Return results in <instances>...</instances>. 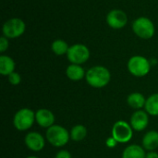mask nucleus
Returning <instances> with one entry per match:
<instances>
[{"mask_svg":"<svg viewBox=\"0 0 158 158\" xmlns=\"http://www.w3.org/2000/svg\"><path fill=\"white\" fill-rule=\"evenodd\" d=\"M85 80L91 87L99 89L106 87L109 83L111 73L104 66H94L87 70Z\"/></svg>","mask_w":158,"mask_h":158,"instance_id":"nucleus-1","label":"nucleus"},{"mask_svg":"<svg viewBox=\"0 0 158 158\" xmlns=\"http://www.w3.org/2000/svg\"><path fill=\"white\" fill-rule=\"evenodd\" d=\"M45 138L51 145L55 147H63L69 143L70 134L64 127L53 125L46 130Z\"/></svg>","mask_w":158,"mask_h":158,"instance_id":"nucleus-2","label":"nucleus"},{"mask_svg":"<svg viewBox=\"0 0 158 158\" xmlns=\"http://www.w3.org/2000/svg\"><path fill=\"white\" fill-rule=\"evenodd\" d=\"M35 122V113L30 108H21L13 118V125L19 131H28Z\"/></svg>","mask_w":158,"mask_h":158,"instance_id":"nucleus-3","label":"nucleus"},{"mask_svg":"<svg viewBox=\"0 0 158 158\" xmlns=\"http://www.w3.org/2000/svg\"><path fill=\"white\" fill-rule=\"evenodd\" d=\"M128 69L135 77H144L150 72L151 63L143 56H133L128 61Z\"/></svg>","mask_w":158,"mask_h":158,"instance_id":"nucleus-4","label":"nucleus"},{"mask_svg":"<svg viewBox=\"0 0 158 158\" xmlns=\"http://www.w3.org/2000/svg\"><path fill=\"white\" fill-rule=\"evenodd\" d=\"M132 31L133 32L142 39H151L155 35V24L154 22L146 18L140 17L136 19L132 23Z\"/></svg>","mask_w":158,"mask_h":158,"instance_id":"nucleus-5","label":"nucleus"},{"mask_svg":"<svg viewBox=\"0 0 158 158\" xmlns=\"http://www.w3.org/2000/svg\"><path fill=\"white\" fill-rule=\"evenodd\" d=\"M111 135L118 143H126L131 140L133 129L128 122L124 120H118L113 125Z\"/></svg>","mask_w":158,"mask_h":158,"instance_id":"nucleus-6","label":"nucleus"},{"mask_svg":"<svg viewBox=\"0 0 158 158\" xmlns=\"http://www.w3.org/2000/svg\"><path fill=\"white\" fill-rule=\"evenodd\" d=\"M26 30L25 22L19 18H13L6 21L3 25L2 31L7 39H14L20 37Z\"/></svg>","mask_w":158,"mask_h":158,"instance_id":"nucleus-7","label":"nucleus"},{"mask_svg":"<svg viewBox=\"0 0 158 158\" xmlns=\"http://www.w3.org/2000/svg\"><path fill=\"white\" fill-rule=\"evenodd\" d=\"M67 57L71 64L81 65L90 58V50L85 44H75L69 46Z\"/></svg>","mask_w":158,"mask_h":158,"instance_id":"nucleus-8","label":"nucleus"},{"mask_svg":"<svg viewBox=\"0 0 158 158\" xmlns=\"http://www.w3.org/2000/svg\"><path fill=\"white\" fill-rule=\"evenodd\" d=\"M106 22L110 28L119 30L126 26L128 22V17L123 10L113 9L108 12L106 16Z\"/></svg>","mask_w":158,"mask_h":158,"instance_id":"nucleus-9","label":"nucleus"},{"mask_svg":"<svg viewBox=\"0 0 158 158\" xmlns=\"http://www.w3.org/2000/svg\"><path fill=\"white\" fill-rule=\"evenodd\" d=\"M130 124L133 131H144L149 124V114L145 110H137L131 117Z\"/></svg>","mask_w":158,"mask_h":158,"instance_id":"nucleus-10","label":"nucleus"},{"mask_svg":"<svg viewBox=\"0 0 158 158\" xmlns=\"http://www.w3.org/2000/svg\"><path fill=\"white\" fill-rule=\"evenodd\" d=\"M25 144L28 149L32 152H40L44 148L45 141L42 134L36 131L29 132L24 139Z\"/></svg>","mask_w":158,"mask_h":158,"instance_id":"nucleus-11","label":"nucleus"},{"mask_svg":"<svg viewBox=\"0 0 158 158\" xmlns=\"http://www.w3.org/2000/svg\"><path fill=\"white\" fill-rule=\"evenodd\" d=\"M35 122H37L40 127L48 129L54 125L55 116L51 110L46 108H41L35 112Z\"/></svg>","mask_w":158,"mask_h":158,"instance_id":"nucleus-12","label":"nucleus"},{"mask_svg":"<svg viewBox=\"0 0 158 158\" xmlns=\"http://www.w3.org/2000/svg\"><path fill=\"white\" fill-rule=\"evenodd\" d=\"M143 147L146 151H155L158 148V132L150 131L146 132L142 141Z\"/></svg>","mask_w":158,"mask_h":158,"instance_id":"nucleus-13","label":"nucleus"},{"mask_svg":"<svg viewBox=\"0 0 158 158\" xmlns=\"http://www.w3.org/2000/svg\"><path fill=\"white\" fill-rule=\"evenodd\" d=\"M145 156L144 148L139 144H131L122 152V158H145Z\"/></svg>","mask_w":158,"mask_h":158,"instance_id":"nucleus-14","label":"nucleus"},{"mask_svg":"<svg viewBox=\"0 0 158 158\" xmlns=\"http://www.w3.org/2000/svg\"><path fill=\"white\" fill-rule=\"evenodd\" d=\"M66 75L70 81H78L85 78L86 72L84 71V69L81 65L70 64L66 69Z\"/></svg>","mask_w":158,"mask_h":158,"instance_id":"nucleus-15","label":"nucleus"},{"mask_svg":"<svg viewBox=\"0 0 158 158\" xmlns=\"http://www.w3.org/2000/svg\"><path fill=\"white\" fill-rule=\"evenodd\" d=\"M15 61L8 56H0V73L3 76H8L15 71Z\"/></svg>","mask_w":158,"mask_h":158,"instance_id":"nucleus-16","label":"nucleus"},{"mask_svg":"<svg viewBox=\"0 0 158 158\" xmlns=\"http://www.w3.org/2000/svg\"><path fill=\"white\" fill-rule=\"evenodd\" d=\"M127 103L131 108L140 110L143 107H144L146 103V98L141 93H132L128 96Z\"/></svg>","mask_w":158,"mask_h":158,"instance_id":"nucleus-17","label":"nucleus"},{"mask_svg":"<svg viewBox=\"0 0 158 158\" xmlns=\"http://www.w3.org/2000/svg\"><path fill=\"white\" fill-rule=\"evenodd\" d=\"M144 110L149 116H158V93L152 94L146 99Z\"/></svg>","mask_w":158,"mask_h":158,"instance_id":"nucleus-18","label":"nucleus"},{"mask_svg":"<svg viewBox=\"0 0 158 158\" xmlns=\"http://www.w3.org/2000/svg\"><path fill=\"white\" fill-rule=\"evenodd\" d=\"M87 129L83 125H76L72 127L69 134H70V139L74 142H81L84 140L87 136Z\"/></svg>","mask_w":158,"mask_h":158,"instance_id":"nucleus-19","label":"nucleus"},{"mask_svg":"<svg viewBox=\"0 0 158 158\" xmlns=\"http://www.w3.org/2000/svg\"><path fill=\"white\" fill-rule=\"evenodd\" d=\"M69 46L67 44V42L62 39L55 40L51 44V49H52L53 53L56 56H63V55L67 54L69 51Z\"/></svg>","mask_w":158,"mask_h":158,"instance_id":"nucleus-20","label":"nucleus"},{"mask_svg":"<svg viewBox=\"0 0 158 158\" xmlns=\"http://www.w3.org/2000/svg\"><path fill=\"white\" fill-rule=\"evenodd\" d=\"M7 78H8V81L10 82V84H12V85H14V86L19 85V84L20 83V81H21V77H20V75H19L18 72H16V71H14V72H12L11 74H9V75L7 76Z\"/></svg>","mask_w":158,"mask_h":158,"instance_id":"nucleus-21","label":"nucleus"},{"mask_svg":"<svg viewBox=\"0 0 158 158\" xmlns=\"http://www.w3.org/2000/svg\"><path fill=\"white\" fill-rule=\"evenodd\" d=\"M8 48V39L5 36L0 38V52L4 53Z\"/></svg>","mask_w":158,"mask_h":158,"instance_id":"nucleus-22","label":"nucleus"},{"mask_svg":"<svg viewBox=\"0 0 158 158\" xmlns=\"http://www.w3.org/2000/svg\"><path fill=\"white\" fill-rule=\"evenodd\" d=\"M55 158H71V154L68 150H60L56 153Z\"/></svg>","mask_w":158,"mask_h":158,"instance_id":"nucleus-23","label":"nucleus"},{"mask_svg":"<svg viewBox=\"0 0 158 158\" xmlns=\"http://www.w3.org/2000/svg\"><path fill=\"white\" fill-rule=\"evenodd\" d=\"M106 146H107V147H109V148H114V147L117 146V144H118V143L111 136V137H109V138L106 140Z\"/></svg>","mask_w":158,"mask_h":158,"instance_id":"nucleus-24","label":"nucleus"},{"mask_svg":"<svg viewBox=\"0 0 158 158\" xmlns=\"http://www.w3.org/2000/svg\"><path fill=\"white\" fill-rule=\"evenodd\" d=\"M145 158H158V154L155 151H149L146 154Z\"/></svg>","mask_w":158,"mask_h":158,"instance_id":"nucleus-25","label":"nucleus"},{"mask_svg":"<svg viewBox=\"0 0 158 158\" xmlns=\"http://www.w3.org/2000/svg\"><path fill=\"white\" fill-rule=\"evenodd\" d=\"M26 158H39V157H37V156H27Z\"/></svg>","mask_w":158,"mask_h":158,"instance_id":"nucleus-26","label":"nucleus"}]
</instances>
